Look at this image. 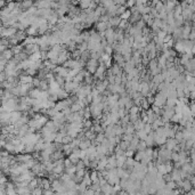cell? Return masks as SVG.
Here are the masks:
<instances>
[{"mask_svg": "<svg viewBox=\"0 0 195 195\" xmlns=\"http://www.w3.org/2000/svg\"><path fill=\"white\" fill-rule=\"evenodd\" d=\"M87 67H88V72L89 73H95L96 70H97V61H96L95 58H91L90 61L88 62L87 64Z\"/></svg>", "mask_w": 195, "mask_h": 195, "instance_id": "6da1fadb", "label": "cell"}, {"mask_svg": "<svg viewBox=\"0 0 195 195\" xmlns=\"http://www.w3.org/2000/svg\"><path fill=\"white\" fill-rule=\"evenodd\" d=\"M19 81H21V83H32L33 78L30 76H22L19 78Z\"/></svg>", "mask_w": 195, "mask_h": 195, "instance_id": "7a4b0ae2", "label": "cell"}, {"mask_svg": "<svg viewBox=\"0 0 195 195\" xmlns=\"http://www.w3.org/2000/svg\"><path fill=\"white\" fill-rule=\"evenodd\" d=\"M38 88H39V89H41L42 91L47 90L48 88H49V85H48V81L41 80V81H40V85H39Z\"/></svg>", "mask_w": 195, "mask_h": 195, "instance_id": "3957f363", "label": "cell"}, {"mask_svg": "<svg viewBox=\"0 0 195 195\" xmlns=\"http://www.w3.org/2000/svg\"><path fill=\"white\" fill-rule=\"evenodd\" d=\"M21 48H22L21 46H18V47H17V46H15V47L12 49L13 52H14V55H17V54H21V52H22V49H21Z\"/></svg>", "mask_w": 195, "mask_h": 195, "instance_id": "277c9868", "label": "cell"}, {"mask_svg": "<svg viewBox=\"0 0 195 195\" xmlns=\"http://www.w3.org/2000/svg\"><path fill=\"white\" fill-rule=\"evenodd\" d=\"M138 111H139V109H138L137 106H135L133 105L131 109H129V112H130V114H138Z\"/></svg>", "mask_w": 195, "mask_h": 195, "instance_id": "5b68a950", "label": "cell"}, {"mask_svg": "<svg viewBox=\"0 0 195 195\" xmlns=\"http://www.w3.org/2000/svg\"><path fill=\"white\" fill-rule=\"evenodd\" d=\"M85 127H86V128H91V127H92V123H91V121H86V123H85Z\"/></svg>", "mask_w": 195, "mask_h": 195, "instance_id": "8992f818", "label": "cell"}, {"mask_svg": "<svg viewBox=\"0 0 195 195\" xmlns=\"http://www.w3.org/2000/svg\"><path fill=\"white\" fill-rule=\"evenodd\" d=\"M105 50H106V54H109H109L112 52V47H111V46H107Z\"/></svg>", "mask_w": 195, "mask_h": 195, "instance_id": "52a82bcc", "label": "cell"}]
</instances>
